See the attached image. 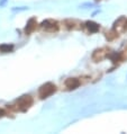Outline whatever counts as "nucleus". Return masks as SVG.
Returning a JSON list of instances; mask_svg holds the SVG:
<instances>
[{
  "mask_svg": "<svg viewBox=\"0 0 127 134\" xmlns=\"http://www.w3.org/2000/svg\"><path fill=\"white\" fill-rule=\"evenodd\" d=\"M80 85H81V82L78 78H69V79L65 80V87L68 89H70V90L77 89Z\"/></svg>",
  "mask_w": 127,
  "mask_h": 134,
  "instance_id": "nucleus-5",
  "label": "nucleus"
},
{
  "mask_svg": "<svg viewBox=\"0 0 127 134\" xmlns=\"http://www.w3.org/2000/svg\"><path fill=\"white\" fill-rule=\"evenodd\" d=\"M33 103H34V100H33L32 96L25 95V96H21L20 98H18L16 102H15L14 105H10V109L19 110V111H26L27 109L31 108Z\"/></svg>",
  "mask_w": 127,
  "mask_h": 134,
  "instance_id": "nucleus-1",
  "label": "nucleus"
},
{
  "mask_svg": "<svg viewBox=\"0 0 127 134\" xmlns=\"http://www.w3.org/2000/svg\"><path fill=\"white\" fill-rule=\"evenodd\" d=\"M122 28V31H125L126 29V18L125 17H120L119 19L115 23V26H114V29L115 31L118 32V29Z\"/></svg>",
  "mask_w": 127,
  "mask_h": 134,
  "instance_id": "nucleus-8",
  "label": "nucleus"
},
{
  "mask_svg": "<svg viewBox=\"0 0 127 134\" xmlns=\"http://www.w3.org/2000/svg\"><path fill=\"white\" fill-rule=\"evenodd\" d=\"M84 26H85V28L88 29L89 33H97L100 28V26L97 23H95V21H87V23L84 24Z\"/></svg>",
  "mask_w": 127,
  "mask_h": 134,
  "instance_id": "nucleus-7",
  "label": "nucleus"
},
{
  "mask_svg": "<svg viewBox=\"0 0 127 134\" xmlns=\"http://www.w3.org/2000/svg\"><path fill=\"white\" fill-rule=\"evenodd\" d=\"M36 27H37V21H36V19H35V18H31V19L27 21V25H26V27H25V33L27 35L32 34V33L36 29Z\"/></svg>",
  "mask_w": 127,
  "mask_h": 134,
  "instance_id": "nucleus-6",
  "label": "nucleus"
},
{
  "mask_svg": "<svg viewBox=\"0 0 127 134\" xmlns=\"http://www.w3.org/2000/svg\"><path fill=\"white\" fill-rule=\"evenodd\" d=\"M109 54V50L107 47H101V49H98L93 52L92 54V60L95 62H99V61H102L105 58L108 57Z\"/></svg>",
  "mask_w": 127,
  "mask_h": 134,
  "instance_id": "nucleus-4",
  "label": "nucleus"
},
{
  "mask_svg": "<svg viewBox=\"0 0 127 134\" xmlns=\"http://www.w3.org/2000/svg\"><path fill=\"white\" fill-rule=\"evenodd\" d=\"M56 91V86L52 82H46L45 85H43L38 90V96L41 99H45L47 97H50Z\"/></svg>",
  "mask_w": 127,
  "mask_h": 134,
  "instance_id": "nucleus-2",
  "label": "nucleus"
},
{
  "mask_svg": "<svg viewBox=\"0 0 127 134\" xmlns=\"http://www.w3.org/2000/svg\"><path fill=\"white\" fill-rule=\"evenodd\" d=\"M5 114H6V111L3 110L2 108H0V118H1V117L3 116V115H5Z\"/></svg>",
  "mask_w": 127,
  "mask_h": 134,
  "instance_id": "nucleus-12",
  "label": "nucleus"
},
{
  "mask_svg": "<svg viewBox=\"0 0 127 134\" xmlns=\"http://www.w3.org/2000/svg\"><path fill=\"white\" fill-rule=\"evenodd\" d=\"M116 37H118V32L115 31V29H111V31L106 33V38L108 41H113L116 38Z\"/></svg>",
  "mask_w": 127,
  "mask_h": 134,
  "instance_id": "nucleus-10",
  "label": "nucleus"
},
{
  "mask_svg": "<svg viewBox=\"0 0 127 134\" xmlns=\"http://www.w3.org/2000/svg\"><path fill=\"white\" fill-rule=\"evenodd\" d=\"M13 50H14V45H11V44H2V45H0V52H2V53H9Z\"/></svg>",
  "mask_w": 127,
  "mask_h": 134,
  "instance_id": "nucleus-9",
  "label": "nucleus"
},
{
  "mask_svg": "<svg viewBox=\"0 0 127 134\" xmlns=\"http://www.w3.org/2000/svg\"><path fill=\"white\" fill-rule=\"evenodd\" d=\"M41 27H42L44 31L46 32H50V33H54V32H57L59 31V27L60 25L56 20H53V19H46L44 20L42 24H41Z\"/></svg>",
  "mask_w": 127,
  "mask_h": 134,
  "instance_id": "nucleus-3",
  "label": "nucleus"
},
{
  "mask_svg": "<svg viewBox=\"0 0 127 134\" xmlns=\"http://www.w3.org/2000/svg\"><path fill=\"white\" fill-rule=\"evenodd\" d=\"M65 25L69 29H76L77 28V21L76 20H65Z\"/></svg>",
  "mask_w": 127,
  "mask_h": 134,
  "instance_id": "nucleus-11",
  "label": "nucleus"
}]
</instances>
